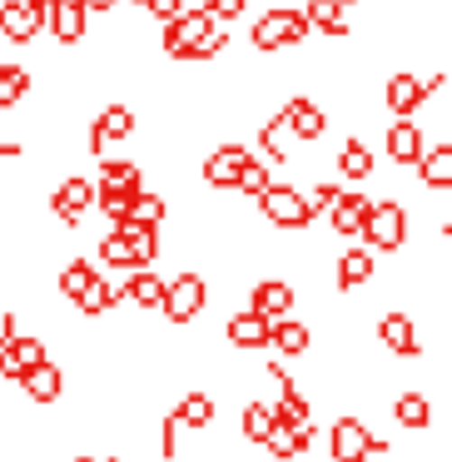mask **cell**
I'll return each instance as SVG.
<instances>
[{
    "label": "cell",
    "mask_w": 452,
    "mask_h": 462,
    "mask_svg": "<svg viewBox=\"0 0 452 462\" xmlns=\"http://www.w3.org/2000/svg\"><path fill=\"white\" fill-rule=\"evenodd\" d=\"M174 422H180V428H209L214 422V398L209 393H189V398L174 408Z\"/></svg>",
    "instance_id": "cell-31"
},
{
    "label": "cell",
    "mask_w": 452,
    "mask_h": 462,
    "mask_svg": "<svg viewBox=\"0 0 452 462\" xmlns=\"http://www.w3.org/2000/svg\"><path fill=\"white\" fill-rule=\"evenodd\" d=\"M45 25L60 45H80L85 31H90V15L80 11V0H51V11H45Z\"/></svg>",
    "instance_id": "cell-8"
},
{
    "label": "cell",
    "mask_w": 452,
    "mask_h": 462,
    "mask_svg": "<svg viewBox=\"0 0 452 462\" xmlns=\"http://www.w3.org/2000/svg\"><path fill=\"white\" fill-rule=\"evenodd\" d=\"M363 239H368V249H378V254H392V249H402V239H408V209L402 204H392V199H383V204H373L368 209V219H363Z\"/></svg>",
    "instance_id": "cell-2"
},
{
    "label": "cell",
    "mask_w": 452,
    "mask_h": 462,
    "mask_svg": "<svg viewBox=\"0 0 452 462\" xmlns=\"http://www.w3.org/2000/svg\"><path fill=\"white\" fill-rule=\"evenodd\" d=\"M373 279V254L368 249H348L338 259V289H363Z\"/></svg>",
    "instance_id": "cell-29"
},
{
    "label": "cell",
    "mask_w": 452,
    "mask_h": 462,
    "mask_svg": "<svg viewBox=\"0 0 452 462\" xmlns=\"http://www.w3.org/2000/svg\"><path fill=\"white\" fill-rule=\"evenodd\" d=\"M244 160H249L244 144H219V150H209V160H204V180H209L214 189H234V184H239Z\"/></svg>",
    "instance_id": "cell-9"
},
{
    "label": "cell",
    "mask_w": 452,
    "mask_h": 462,
    "mask_svg": "<svg viewBox=\"0 0 452 462\" xmlns=\"http://www.w3.org/2000/svg\"><path fill=\"white\" fill-rule=\"evenodd\" d=\"M204 303H209V283H204L199 273H180L174 283H164L160 309H164V319H170V323H189V319H199V313H204Z\"/></svg>",
    "instance_id": "cell-4"
},
{
    "label": "cell",
    "mask_w": 452,
    "mask_h": 462,
    "mask_svg": "<svg viewBox=\"0 0 452 462\" xmlns=\"http://www.w3.org/2000/svg\"><path fill=\"white\" fill-rule=\"evenodd\" d=\"M269 343H273L279 353H289V358H299V353H309L313 338H309V328H303L299 319H289V313H283V319L269 323Z\"/></svg>",
    "instance_id": "cell-22"
},
{
    "label": "cell",
    "mask_w": 452,
    "mask_h": 462,
    "mask_svg": "<svg viewBox=\"0 0 452 462\" xmlns=\"http://www.w3.org/2000/svg\"><path fill=\"white\" fill-rule=\"evenodd\" d=\"M283 134H289L283 115H279V120H269V125L259 130V150L269 154V160H289V140H283Z\"/></svg>",
    "instance_id": "cell-35"
},
{
    "label": "cell",
    "mask_w": 452,
    "mask_h": 462,
    "mask_svg": "<svg viewBox=\"0 0 452 462\" xmlns=\"http://www.w3.org/2000/svg\"><path fill=\"white\" fill-rule=\"evenodd\" d=\"M383 457H388V442H383V438H373V432H368V442H363L358 462H383Z\"/></svg>",
    "instance_id": "cell-43"
},
{
    "label": "cell",
    "mask_w": 452,
    "mask_h": 462,
    "mask_svg": "<svg viewBox=\"0 0 452 462\" xmlns=\"http://www.w3.org/2000/svg\"><path fill=\"white\" fill-rule=\"evenodd\" d=\"M120 229V239L130 244V263L134 269H144V263L160 254V224H140V219H120L115 224Z\"/></svg>",
    "instance_id": "cell-11"
},
{
    "label": "cell",
    "mask_w": 452,
    "mask_h": 462,
    "mask_svg": "<svg viewBox=\"0 0 452 462\" xmlns=\"http://www.w3.org/2000/svg\"><path fill=\"white\" fill-rule=\"evenodd\" d=\"M338 174L343 180H368L373 174V150H368V140H348L343 144V154H338Z\"/></svg>",
    "instance_id": "cell-27"
},
{
    "label": "cell",
    "mask_w": 452,
    "mask_h": 462,
    "mask_svg": "<svg viewBox=\"0 0 452 462\" xmlns=\"http://www.w3.org/2000/svg\"><path fill=\"white\" fill-rule=\"evenodd\" d=\"M75 303H80V313H90V319H95V313H110L115 303H120V283H110V279L95 273V279L75 293Z\"/></svg>",
    "instance_id": "cell-25"
},
{
    "label": "cell",
    "mask_w": 452,
    "mask_h": 462,
    "mask_svg": "<svg viewBox=\"0 0 452 462\" xmlns=\"http://www.w3.org/2000/svg\"><path fill=\"white\" fill-rule=\"evenodd\" d=\"M368 194H338V199H333V229L338 234H358L363 229V219H368Z\"/></svg>",
    "instance_id": "cell-24"
},
{
    "label": "cell",
    "mask_w": 452,
    "mask_h": 462,
    "mask_svg": "<svg viewBox=\"0 0 452 462\" xmlns=\"http://www.w3.org/2000/svg\"><path fill=\"white\" fill-rule=\"evenodd\" d=\"M80 11H85V15H110L115 0H80Z\"/></svg>",
    "instance_id": "cell-45"
},
{
    "label": "cell",
    "mask_w": 452,
    "mask_h": 462,
    "mask_svg": "<svg viewBox=\"0 0 452 462\" xmlns=\"http://www.w3.org/2000/svg\"><path fill=\"white\" fill-rule=\"evenodd\" d=\"M378 338L388 343V353H398V358H418V328H412L408 313H388V319L378 323Z\"/></svg>",
    "instance_id": "cell-14"
},
{
    "label": "cell",
    "mask_w": 452,
    "mask_h": 462,
    "mask_svg": "<svg viewBox=\"0 0 452 462\" xmlns=\"http://www.w3.org/2000/svg\"><path fill=\"white\" fill-rule=\"evenodd\" d=\"M95 184H110V189L140 194L144 189V174H140V164H130V160H105L100 164V180H95Z\"/></svg>",
    "instance_id": "cell-28"
},
{
    "label": "cell",
    "mask_w": 452,
    "mask_h": 462,
    "mask_svg": "<svg viewBox=\"0 0 452 462\" xmlns=\"http://www.w3.org/2000/svg\"><path fill=\"white\" fill-rule=\"evenodd\" d=\"M75 462H115V457H75Z\"/></svg>",
    "instance_id": "cell-46"
},
{
    "label": "cell",
    "mask_w": 452,
    "mask_h": 462,
    "mask_svg": "<svg viewBox=\"0 0 452 462\" xmlns=\"http://www.w3.org/2000/svg\"><path fill=\"white\" fill-rule=\"evenodd\" d=\"M100 259L110 263V269H134V263H130V244L120 239V229L105 234V239H100Z\"/></svg>",
    "instance_id": "cell-39"
},
{
    "label": "cell",
    "mask_w": 452,
    "mask_h": 462,
    "mask_svg": "<svg viewBox=\"0 0 452 462\" xmlns=\"http://www.w3.org/2000/svg\"><path fill=\"white\" fill-rule=\"evenodd\" d=\"M90 279H95L90 259H75V263H65V273H60V293H65V299H75V293H80Z\"/></svg>",
    "instance_id": "cell-38"
},
{
    "label": "cell",
    "mask_w": 452,
    "mask_h": 462,
    "mask_svg": "<svg viewBox=\"0 0 452 462\" xmlns=\"http://www.w3.org/2000/svg\"><path fill=\"white\" fill-rule=\"evenodd\" d=\"M41 358H45L41 338H21V333H15L11 343H0V373H5V378H21V373L31 368V363H41Z\"/></svg>",
    "instance_id": "cell-15"
},
{
    "label": "cell",
    "mask_w": 452,
    "mask_h": 462,
    "mask_svg": "<svg viewBox=\"0 0 452 462\" xmlns=\"http://www.w3.org/2000/svg\"><path fill=\"white\" fill-rule=\"evenodd\" d=\"M229 343L234 348H269V319L263 313H234L229 319Z\"/></svg>",
    "instance_id": "cell-21"
},
{
    "label": "cell",
    "mask_w": 452,
    "mask_h": 462,
    "mask_svg": "<svg viewBox=\"0 0 452 462\" xmlns=\"http://www.w3.org/2000/svg\"><path fill=\"white\" fill-rule=\"evenodd\" d=\"M174 432H180V422H174V412H170V418H164V438H160L164 457H174Z\"/></svg>",
    "instance_id": "cell-44"
},
{
    "label": "cell",
    "mask_w": 452,
    "mask_h": 462,
    "mask_svg": "<svg viewBox=\"0 0 452 462\" xmlns=\"http://www.w3.org/2000/svg\"><path fill=\"white\" fill-rule=\"evenodd\" d=\"M422 150H428V140H422V130L408 120V115H402V120L388 130V154H392L398 164H418V154H422Z\"/></svg>",
    "instance_id": "cell-20"
},
{
    "label": "cell",
    "mask_w": 452,
    "mask_h": 462,
    "mask_svg": "<svg viewBox=\"0 0 452 462\" xmlns=\"http://www.w3.org/2000/svg\"><path fill=\"white\" fill-rule=\"evenodd\" d=\"M130 279L120 283V299H130V303H140V309H160V299H164V279L160 273H144V269H125Z\"/></svg>",
    "instance_id": "cell-19"
},
{
    "label": "cell",
    "mask_w": 452,
    "mask_h": 462,
    "mask_svg": "<svg viewBox=\"0 0 452 462\" xmlns=\"http://www.w3.org/2000/svg\"><path fill=\"white\" fill-rule=\"evenodd\" d=\"M164 214H170V204H164L160 199V194H134V199H130V214H125V219H140V224H160L164 219Z\"/></svg>",
    "instance_id": "cell-34"
},
{
    "label": "cell",
    "mask_w": 452,
    "mask_h": 462,
    "mask_svg": "<svg viewBox=\"0 0 452 462\" xmlns=\"http://www.w3.org/2000/svg\"><path fill=\"white\" fill-rule=\"evenodd\" d=\"M41 15L31 11V5H25V0H5V5H0V35H5V41H15V45H25V41H35V35H41Z\"/></svg>",
    "instance_id": "cell-10"
},
{
    "label": "cell",
    "mask_w": 452,
    "mask_h": 462,
    "mask_svg": "<svg viewBox=\"0 0 452 462\" xmlns=\"http://www.w3.org/2000/svg\"><path fill=\"white\" fill-rule=\"evenodd\" d=\"M428 95H432L428 80H418V75H392V80H388V95H383V100H388V110L402 120V115H412L422 100H428Z\"/></svg>",
    "instance_id": "cell-13"
},
{
    "label": "cell",
    "mask_w": 452,
    "mask_h": 462,
    "mask_svg": "<svg viewBox=\"0 0 452 462\" xmlns=\"http://www.w3.org/2000/svg\"><path fill=\"white\" fill-rule=\"evenodd\" d=\"M338 184H318V189H313V194H303V204H309V214H313V219H318V214H328L333 209V199H338Z\"/></svg>",
    "instance_id": "cell-40"
},
{
    "label": "cell",
    "mask_w": 452,
    "mask_h": 462,
    "mask_svg": "<svg viewBox=\"0 0 452 462\" xmlns=\"http://www.w3.org/2000/svg\"><path fill=\"white\" fill-rule=\"evenodd\" d=\"M269 184H273V180H269V170H263V164L249 154V160H244V170H239V184H234V189H244L249 199H259V194L269 189Z\"/></svg>",
    "instance_id": "cell-36"
},
{
    "label": "cell",
    "mask_w": 452,
    "mask_h": 462,
    "mask_svg": "<svg viewBox=\"0 0 452 462\" xmlns=\"http://www.w3.org/2000/svg\"><path fill=\"white\" fill-rule=\"evenodd\" d=\"M392 418L402 422V428H428V418H432V408H428V398H422V393H402L398 402H392Z\"/></svg>",
    "instance_id": "cell-32"
},
{
    "label": "cell",
    "mask_w": 452,
    "mask_h": 462,
    "mask_svg": "<svg viewBox=\"0 0 452 462\" xmlns=\"http://www.w3.org/2000/svg\"><path fill=\"white\" fill-rule=\"evenodd\" d=\"M418 174L428 189H447L452 184V144H438V150H422L418 154Z\"/></svg>",
    "instance_id": "cell-23"
},
{
    "label": "cell",
    "mask_w": 452,
    "mask_h": 462,
    "mask_svg": "<svg viewBox=\"0 0 452 462\" xmlns=\"http://www.w3.org/2000/svg\"><path fill=\"white\" fill-rule=\"evenodd\" d=\"M338 5H358V0H338Z\"/></svg>",
    "instance_id": "cell-47"
},
{
    "label": "cell",
    "mask_w": 452,
    "mask_h": 462,
    "mask_svg": "<svg viewBox=\"0 0 452 462\" xmlns=\"http://www.w3.org/2000/svg\"><path fill=\"white\" fill-rule=\"evenodd\" d=\"M15 383L25 388V398H31V402H55V398H60V383L65 378H60V368H55L51 358H41V363H31V368H25Z\"/></svg>",
    "instance_id": "cell-12"
},
{
    "label": "cell",
    "mask_w": 452,
    "mask_h": 462,
    "mask_svg": "<svg viewBox=\"0 0 452 462\" xmlns=\"http://www.w3.org/2000/svg\"><path fill=\"white\" fill-rule=\"evenodd\" d=\"M269 428H273V408L269 402H249V408H244V432H249V442H263Z\"/></svg>",
    "instance_id": "cell-37"
},
{
    "label": "cell",
    "mask_w": 452,
    "mask_h": 462,
    "mask_svg": "<svg viewBox=\"0 0 452 462\" xmlns=\"http://www.w3.org/2000/svg\"><path fill=\"white\" fill-rule=\"evenodd\" d=\"M214 25H219V21H214L204 5H199V11H174L170 21H164V55H174V60H189L194 45H199L204 35L214 31Z\"/></svg>",
    "instance_id": "cell-3"
},
{
    "label": "cell",
    "mask_w": 452,
    "mask_h": 462,
    "mask_svg": "<svg viewBox=\"0 0 452 462\" xmlns=\"http://www.w3.org/2000/svg\"><path fill=\"white\" fill-rule=\"evenodd\" d=\"M204 11L214 21H239V15H249V0H204Z\"/></svg>",
    "instance_id": "cell-41"
},
{
    "label": "cell",
    "mask_w": 452,
    "mask_h": 462,
    "mask_svg": "<svg viewBox=\"0 0 452 462\" xmlns=\"http://www.w3.org/2000/svg\"><path fill=\"white\" fill-rule=\"evenodd\" d=\"M140 5H144V0H140Z\"/></svg>",
    "instance_id": "cell-48"
},
{
    "label": "cell",
    "mask_w": 452,
    "mask_h": 462,
    "mask_svg": "<svg viewBox=\"0 0 452 462\" xmlns=\"http://www.w3.org/2000/svg\"><path fill=\"white\" fill-rule=\"evenodd\" d=\"M303 35H309L303 11H269V15L254 21L249 41H254V51H259V55H273V51H283V45H299Z\"/></svg>",
    "instance_id": "cell-1"
},
{
    "label": "cell",
    "mask_w": 452,
    "mask_h": 462,
    "mask_svg": "<svg viewBox=\"0 0 452 462\" xmlns=\"http://www.w3.org/2000/svg\"><path fill=\"white\" fill-rule=\"evenodd\" d=\"M25 90H31V75H25L21 65H0V110L21 105Z\"/></svg>",
    "instance_id": "cell-33"
},
{
    "label": "cell",
    "mask_w": 452,
    "mask_h": 462,
    "mask_svg": "<svg viewBox=\"0 0 452 462\" xmlns=\"http://www.w3.org/2000/svg\"><path fill=\"white\" fill-rule=\"evenodd\" d=\"M283 125H289L293 140H323V130H328V115L318 110V105L309 100V95H289V105H283Z\"/></svg>",
    "instance_id": "cell-7"
},
{
    "label": "cell",
    "mask_w": 452,
    "mask_h": 462,
    "mask_svg": "<svg viewBox=\"0 0 452 462\" xmlns=\"http://www.w3.org/2000/svg\"><path fill=\"white\" fill-rule=\"evenodd\" d=\"M363 442H368V428H363L358 418H338V422H333V432H328L333 462H358Z\"/></svg>",
    "instance_id": "cell-18"
},
{
    "label": "cell",
    "mask_w": 452,
    "mask_h": 462,
    "mask_svg": "<svg viewBox=\"0 0 452 462\" xmlns=\"http://www.w3.org/2000/svg\"><path fill=\"white\" fill-rule=\"evenodd\" d=\"M259 209H263V219H269L273 229H309V224H313L303 194L289 189V184H269V189L259 194Z\"/></svg>",
    "instance_id": "cell-5"
},
{
    "label": "cell",
    "mask_w": 452,
    "mask_h": 462,
    "mask_svg": "<svg viewBox=\"0 0 452 462\" xmlns=\"http://www.w3.org/2000/svg\"><path fill=\"white\" fill-rule=\"evenodd\" d=\"M249 309L254 313H263V319H283V313H293V289L289 283H279V279H263L259 289L249 293Z\"/></svg>",
    "instance_id": "cell-17"
},
{
    "label": "cell",
    "mask_w": 452,
    "mask_h": 462,
    "mask_svg": "<svg viewBox=\"0 0 452 462\" xmlns=\"http://www.w3.org/2000/svg\"><path fill=\"white\" fill-rule=\"evenodd\" d=\"M130 134H134V110L130 105H110V110H100V120L90 130V150L100 154L105 140H130Z\"/></svg>",
    "instance_id": "cell-16"
},
{
    "label": "cell",
    "mask_w": 452,
    "mask_h": 462,
    "mask_svg": "<svg viewBox=\"0 0 452 462\" xmlns=\"http://www.w3.org/2000/svg\"><path fill=\"white\" fill-rule=\"evenodd\" d=\"M144 11H150L154 21H170L174 11H184V0H144Z\"/></svg>",
    "instance_id": "cell-42"
},
{
    "label": "cell",
    "mask_w": 452,
    "mask_h": 462,
    "mask_svg": "<svg viewBox=\"0 0 452 462\" xmlns=\"http://www.w3.org/2000/svg\"><path fill=\"white\" fill-rule=\"evenodd\" d=\"M263 448H269L279 462L299 457V452H303V442H299V422H279V418H273V428L263 432Z\"/></svg>",
    "instance_id": "cell-30"
},
{
    "label": "cell",
    "mask_w": 452,
    "mask_h": 462,
    "mask_svg": "<svg viewBox=\"0 0 452 462\" xmlns=\"http://www.w3.org/2000/svg\"><path fill=\"white\" fill-rule=\"evenodd\" d=\"M303 21H309V31L348 35V21H343V5H338V0H309V5H303Z\"/></svg>",
    "instance_id": "cell-26"
},
{
    "label": "cell",
    "mask_w": 452,
    "mask_h": 462,
    "mask_svg": "<svg viewBox=\"0 0 452 462\" xmlns=\"http://www.w3.org/2000/svg\"><path fill=\"white\" fill-rule=\"evenodd\" d=\"M90 204H95V184L85 180V174H70V180L51 194V209L60 224H80V214H90Z\"/></svg>",
    "instance_id": "cell-6"
}]
</instances>
